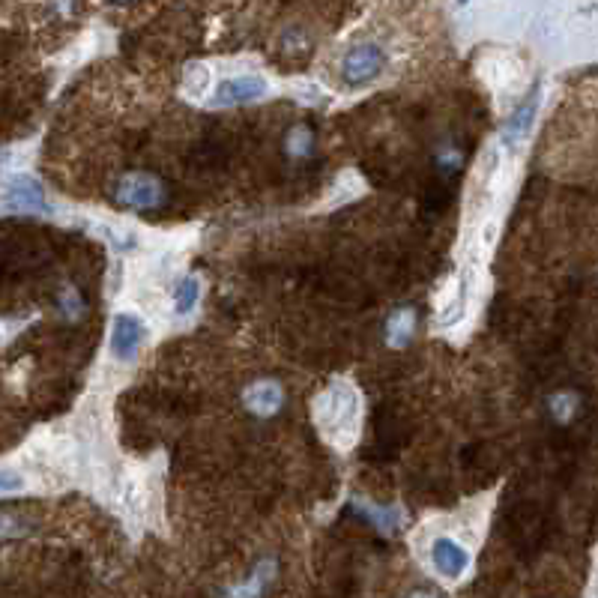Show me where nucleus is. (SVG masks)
<instances>
[{"mask_svg": "<svg viewBox=\"0 0 598 598\" xmlns=\"http://www.w3.org/2000/svg\"><path fill=\"white\" fill-rule=\"evenodd\" d=\"M410 598H437V596H431V593H413Z\"/></svg>", "mask_w": 598, "mask_h": 598, "instance_id": "nucleus-19", "label": "nucleus"}, {"mask_svg": "<svg viewBox=\"0 0 598 598\" xmlns=\"http://www.w3.org/2000/svg\"><path fill=\"white\" fill-rule=\"evenodd\" d=\"M0 207L6 216H45L48 213L45 192H42L39 180H33L30 174H15L6 180Z\"/></svg>", "mask_w": 598, "mask_h": 598, "instance_id": "nucleus-2", "label": "nucleus"}, {"mask_svg": "<svg viewBox=\"0 0 598 598\" xmlns=\"http://www.w3.org/2000/svg\"><path fill=\"white\" fill-rule=\"evenodd\" d=\"M207 84H210V75H207L204 66L195 63V66L186 69V90H192V96H201L207 90Z\"/></svg>", "mask_w": 598, "mask_h": 598, "instance_id": "nucleus-17", "label": "nucleus"}, {"mask_svg": "<svg viewBox=\"0 0 598 598\" xmlns=\"http://www.w3.org/2000/svg\"><path fill=\"white\" fill-rule=\"evenodd\" d=\"M431 563H434V569H437V575H440L443 581L455 584V581H461V578L470 572L473 557H470V551H467L458 539H452V536H437V539L431 542Z\"/></svg>", "mask_w": 598, "mask_h": 598, "instance_id": "nucleus-6", "label": "nucleus"}, {"mask_svg": "<svg viewBox=\"0 0 598 598\" xmlns=\"http://www.w3.org/2000/svg\"><path fill=\"white\" fill-rule=\"evenodd\" d=\"M359 416H362V398L344 380L329 383L314 398V422L335 446H350L356 440Z\"/></svg>", "mask_w": 598, "mask_h": 598, "instance_id": "nucleus-1", "label": "nucleus"}, {"mask_svg": "<svg viewBox=\"0 0 598 598\" xmlns=\"http://www.w3.org/2000/svg\"><path fill=\"white\" fill-rule=\"evenodd\" d=\"M282 401H285V389H282L279 380H255L243 392V404L255 416H276Z\"/></svg>", "mask_w": 598, "mask_h": 598, "instance_id": "nucleus-8", "label": "nucleus"}, {"mask_svg": "<svg viewBox=\"0 0 598 598\" xmlns=\"http://www.w3.org/2000/svg\"><path fill=\"white\" fill-rule=\"evenodd\" d=\"M578 404H581V398L575 392H554L548 401V410L560 425H569L578 416Z\"/></svg>", "mask_w": 598, "mask_h": 598, "instance_id": "nucleus-14", "label": "nucleus"}, {"mask_svg": "<svg viewBox=\"0 0 598 598\" xmlns=\"http://www.w3.org/2000/svg\"><path fill=\"white\" fill-rule=\"evenodd\" d=\"M198 302H201V279H195V276L180 279V285L174 288V311L180 317H186L198 308Z\"/></svg>", "mask_w": 598, "mask_h": 598, "instance_id": "nucleus-13", "label": "nucleus"}, {"mask_svg": "<svg viewBox=\"0 0 598 598\" xmlns=\"http://www.w3.org/2000/svg\"><path fill=\"white\" fill-rule=\"evenodd\" d=\"M162 198V183L147 171H129L117 183V201L129 210H156Z\"/></svg>", "mask_w": 598, "mask_h": 598, "instance_id": "nucleus-4", "label": "nucleus"}, {"mask_svg": "<svg viewBox=\"0 0 598 598\" xmlns=\"http://www.w3.org/2000/svg\"><path fill=\"white\" fill-rule=\"evenodd\" d=\"M18 488H24V482H15L12 470H3V479H0V494H3V497H9V494H15Z\"/></svg>", "mask_w": 598, "mask_h": 598, "instance_id": "nucleus-18", "label": "nucleus"}, {"mask_svg": "<svg viewBox=\"0 0 598 598\" xmlns=\"http://www.w3.org/2000/svg\"><path fill=\"white\" fill-rule=\"evenodd\" d=\"M386 66V51L377 42H359L341 57V78L353 87L371 84Z\"/></svg>", "mask_w": 598, "mask_h": 598, "instance_id": "nucleus-3", "label": "nucleus"}, {"mask_svg": "<svg viewBox=\"0 0 598 598\" xmlns=\"http://www.w3.org/2000/svg\"><path fill=\"white\" fill-rule=\"evenodd\" d=\"M311 132L305 129V126H297V129H291L288 132V141H285V150H288V156H294V159H305L308 153H311Z\"/></svg>", "mask_w": 598, "mask_h": 598, "instance_id": "nucleus-16", "label": "nucleus"}, {"mask_svg": "<svg viewBox=\"0 0 598 598\" xmlns=\"http://www.w3.org/2000/svg\"><path fill=\"white\" fill-rule=\"evenodd\" d=\"M57 305H60V311H63V317L66 320H78L81 314H84V297L78 294V288H72V285H66L63 291H60V299H57Z\"/></svg>", "mask_w": 598, "mask_h": 598, "instance_id": "nucleus-15", "label": "nucleus"}, {"mask_svg": "<svg viewBox=\"0 0 598 598\" xmlns=\"http://www.w3.org/2000/svg\"><path fill=\"white\" fill-rule=\"evenodd\" d=\"M536 111H539V90H533L530 99H524V102L512 111V117L503 123L500 141H503L506 147H518L521 141H527V135H530V129H533V120H536Z\"/></svg>", "mask_w": 598, "mask_h": 598, "instance_id": "nucleus-9", "label": "nucleus"}, {"mask_svg": "<svg viewBox=\"0 0 598 598\" xmlns=\"http://www.w3.org/2000/svg\"><path fill=\"white\" fill-rule=\"evenodd\" d=\"M416 332V311L413 308H395L386 320V341L389 347H407Z\"/></svg>", "mask_w": 598, "mask_h": 598, "instance_id": "nucleus-12", "label": "nucleus"}, {"mask_svg": "<svg viewBox=\"0 0 598 598\" xmlns=\"http://www.w3.org/2000/svg\"><path fill=\"white\" fill-rule=\"evenodd\" d=\"M267 90H270V84L264 75H234V78H225L216 84L210 105H216V108L249 105V102H258L261 96H267Z\"/></svg>", "mask_w": 598, "mask_h": 598, "instance_id": "nucleus-5", "label": "nucleus"}, {"mask_svg": "<svg viewBox=\"0 0 598 598\" xmlns=\"http://www.w3.org/2000/svg\"><path fill=\"white\" fill-rule=\"evenodd\" d=\"M147 338V326L132 311H117L111 320V353L120 362H132Z\"/></svg>", "mask_w": 598, "mask_h": 598, "instance_id": "nucleus-7", "label": "nucleus"}, {"mask_svg": "<svg viewBox=\"0 0 598 598\" xmlns=\"http://www.w3.org/2000/svg\"><path fill=\"white\" fill-rule=\"evenodd\" d=\"M273 578H276V563H273V560H264V563L255 566V572H252L243 584L231 587L225 598H264V590L270 587Z\"/></svg>", "mask_w": 598, "mask_h": 598, "instance_id": "nucleus-11", "label": "nucleus"}, {"mask_svg": "<svg viewBox=\"0 0 598 598\" xmlns=\"http://www.w3.org/2000/svg\"><path fill=\"white\" fill-rule=\"evenodd\" d=\"M353 509L362 515V518H368L371 521V527H377L380 533H392V530H398L401 527V521H404V512L398 509V506H383V503H371V500H356L353 503Z\"/></svg>", "mask_w": 598, "mask_h": 598, "instance_id": "nucleus-10", "label": "nucleus"}]
</instances>
